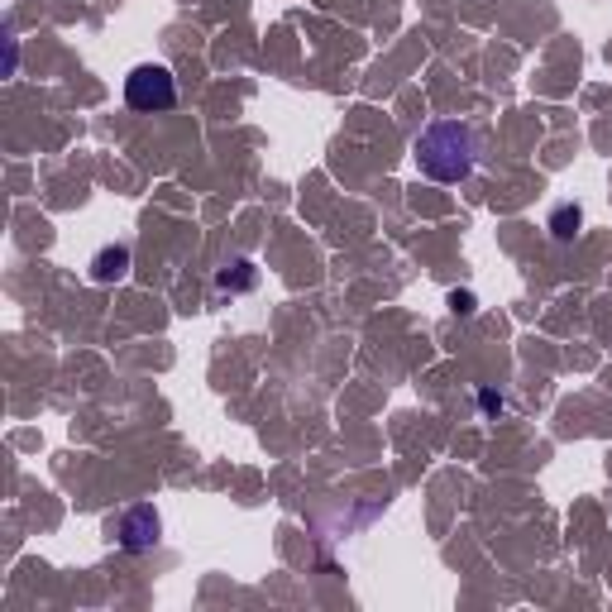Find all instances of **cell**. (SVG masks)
Listing matches in <instances>:
<instances>
[{"label": "cell", "instance_id": "1", "mask_svg": "<svg viewBox=\"0 0 612 612\" xmlns=\"http://www.w3.org/2000/svg\"><path fill=\"white\" fill-rule=\"evenodd\" d=\"M416 163L431 182H464L474 173V130L464 120H436L416 139Z\"/></svg>", "mask_w": 612, "mask_h": 612}, {"label": "cell", "instance_id": "2", "mask_svg": "<svg viewBox=\"0 0 612 612\" xmlns=\"http://www.w3.org/2000/svg\"><path fill=\"white\" fill-rule=\"evenodd\" d=\"M125 101H130V110H144V115L173 110L177 106L173 72H168L163 63H139L130 77H125Z\"/></svg>", "mask_w": 612, "mask_h": 612}, {"label": "cell", "instance_id": "3", "mask_svg": "<svg viewBox=\"0 0 612 612\" xmlns=\"http://www.w3.org/2000/svg\"><path fill=\"white\" fill-rule=\"evenodd\" d=\"M158 531H163V522H158V512H153V507H130V512L120 517V546L125 550H149L153 541H158Z\"/></svg>", "mask_w": 612, "mask_h": 612}, {"label": "cell", "instance_id": "4", "mask_svg": "<svg viewBox=\"0 0 612 612\" xmlns=\"http://www.w3.org/2000/svg\"><path fill=\"white\" fill-rule=\"evenodd\" d=\"M130 273V249L125 244H106L96 259H91V278L96 283H115V278H125Z\"/></svg>", "mask_w": 612, "mask_h": 612}, {"label": "cell", "instance_id": "5", "mask_svg": "<svg viewBox=\"0 0 612 612\" xmlns=\"http://www.w3.org/2000/svg\"><path fill=\"white\" fill-rule=\"evenodd\" d=\"M579 225H584V211H579V206H555V211H550V235H555L560 244L574 240Z\"/></svg>", "mask_w": 612, "mask_h": 612}, {"label": "cell", "instance_id": "6", "mask_svg": "<svg viewBox=\"0 0 612 612\" xmlns=\"http://www.w3.org/2000/svg\"><path fill=\"white\" fill-rule=\"evenodd\" d=\"M259 283V273H254V263L249 259H240V263H230V268H225V273H220V287H254Z\"/></svg>", "mask_w": 612, "mask_h": 612}, {"label": "cell", "instance_id": "7", "mask_svg": "<svg viewBox=\"0 0 612 612\" xmlns=\"http://www.w3.org/2000/svg\"><path fill=\"white\" fill-rule=\"evenodd\" d=\"M479 407H483V412H503V397H498V393H488V388H483V393H479Z\"/></svg>", "mask_w": 612, "mask_h": 612}, {"label": "cell", "instance_id": "8", "mask_svg": "<svg viewBox=\"0 0 612 612\" xmlns=\"http://www.w3.org/2000/svg\"><path fill=\"white\" fill-rule=\"evenodd\" d=\"M450 306H455V311H474V297H469V292H455V297H450Z\"/></svg>", "mask_w": 612, "mask_h": 612}]
</instances>
